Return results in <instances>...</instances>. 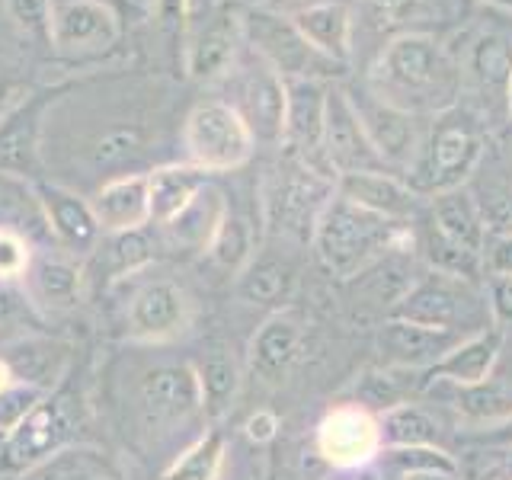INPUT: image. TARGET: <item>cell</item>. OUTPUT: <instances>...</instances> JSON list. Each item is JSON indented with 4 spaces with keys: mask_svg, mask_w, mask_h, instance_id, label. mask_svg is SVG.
Here are the masks:
<instances>
[{
    "mask_svg": "<svg viewBox=\"0 0 512 480\" xmlns=\"http://www.w3.org/2000/svg\"><path fill=\"white\" fill-rule=\"evenodd\" d=\"M506 112H509V122H512V71H509V80H506Z\"/></svg>",
    "mask_w": 512,
    "mask_h": 480,
    "instance_id": "46",
    "label": "cell"
},
{
    "mask_svg": "<svg viewBox=\"0 0 512 480\" xmlns=\"http://www.w3.org/2000/svg\"><path fill=\"white\" fill-rule=\"evenodd\" d=\"M413 237L410 224L388 221L368 208L336 196L324 205L314 224V250L317 260L336 279L365 276L375 263L384 260V253L397 250L400 240Z\"/></svg>",
    "mask_w": 512,
    "mask_h": 480,
    "instance_id": "2",
    "label": "cell"
},
{
    "mask_svg": "<svg viewBox=\"0 0 512 480\" xmlns=\"http://www.w3.org/2000/svg\"><path fill=\"white\" fill-rule=\"evenodd\" d=\"M426 0H356L352 7V52L356 36H400L420 20Z\"/></svg>",
    "mask_w": 512,
    "mask_h": 480,
    "instance_id": "23",
    "label": "cell"
},
{
    "mask_svg": "<svg viewBox=\"0 0 512 480\" xmlns=\"http://www.w3.org/2000/svg\"><path fill=\"white\" fill-rule=\"evenodd\" d=\"M64 432H68V423H64L61 410L52 404H42L16 423L13 439H10V455L20 464H32L52 452L64 439Z\"/></svg>",
    "mask_w": 512,
    "mask_h": 480,
    "instance_id": "24",
    "label": "cell"
},
{
    "mask_svg": "<svg viewBox=\"0 0 512 480\" xmlns=\"http://www.w3.org/2000/svg\"><path fill=\"white\" fill-rule=\"evenodd\" d=\"M407 368H391V365H378V368H368V372L359 375L356 381V397H359V407L365 410H381L388 413L400 404H407V400L423 391V378L420 381H404Z\"/></svg>",
    "mask_w": 512,
    "mask_h": 480,
    "instance_id": "26",
    "label": "cell"
},
{
    "mask_svg": "<svg viewBox=\"0 0 512 480\" xmlns=\"http://www.w3.org/2000/svg\"><path fill=\"white\" fill-rule=\"evenodd\" d=\"M503 356V327H487L464 340L448 352L445 359L423 372V391L429 384H455V388H471L493 375V368L500 365Z\"/></svg>",
    "mask_w": 512,
    "mask_h": 480,
    "instance_id": "14",
    "label": "cell"
},
{
    "mask_svg": "<svg viewBox=\"0 0 512 480\" xmlns=\"http://www.w3.org/2000/svg\"><path fill=\"white\" fill-rule=\"evenodd\" d=\"M144 410L154 423L186 420L192 410L202 407V384L196 368L189 365H164L148 375L141 388Z\"/></svg>",
    "mask_w": 512,
    "mask_h": 480,
    "instance_id": "15",
    "label": "cell"
},
{
    "mask_svg": "<svg viewBox=\"0 0 512 480\" xmlns=\"http://www.w3.org/2000/svg\"><path fill=\"white\" fill-rule=\"evenodd\" d=\"M119 23L100 0H64L52 13V42L58 48H100L116 39Z\"/></svg>",
    "mask_w": 512,
    "mask_h": 480,
    "instance_id": "17",
    "label": "cell"
},
{
    "mask_svg": "<svg viewBox=\"0 0 512 480\" xmlns=\"http://www.w3.org/2000/svg\"><path fill=\"white\" fill-rule=\"evenodd\" d=\"M29 266V250L26 244L16 234L10 231H0V276L10 279V276H20Z\"/></svg>",
    "mask_w": 512,
    "mask_h": 480,
    "instance_id": "38",
    "label": "cell"
},
{
    "mask_svg": "<svg viewBox=\"0 0 512 480\" xmlns=\"http://www.w3.org/2000/svg\"><path fill=\"white\" fill-rule=\"evenodd\" d=\"M388 317L448 330V333H461V336H474L480 330L493 327L487 292H480L471 279H458L436 269H432L429 276H423L420 282H413L388 311Z\"/></svg>",
    "mask_w": 512,
    "mask_h": 480,
    "instance_id": "5",
    "label": "cell"
},
{
    "mask_svg": "<svg viewBox=\"0 0 512 480\" xmlns=\"http://www.w3.org/2000/svg\"><path fill=\"white\" fill-rule=\"evenodd\" d=\"M186 151L199 170H234L253 154V132L237 106L208 100L189 112Z\"/></svg>",
    "mask_w": 512,
    "mask_h": 480,
    "instance_id": "7",
    "label": "cell"
},
{
    "mask_svg": "<svg viewBox=\"0 0 512 480\" xmlns=\"http://www.w3.org/2000/svg\"><path fill=\"white\" fill-rule=\"evenodd\" d=\"M324 160H327V170L333 173V180L346 173H391L384 167V160L378 157L375 144L368 141L346 87H330V96H327Z\"/></svg>",
    "mask_w": 512,
    "mask_h": 480,
    "instance_id": "9",
    "label": "cell"
},
{
    "mask_svg": "<svg viewBox=\"0 0 512 480\" xmlns=\"http://www.w3.org/2000/svg\"><path fill=\"white\" fill-rule=\"evenodd\" d=\"M247 125L253 138L282 141L285 138V80L263 61L244 84Z\"/></svg>",
    "mask_w": 512,
    "mask_h": 480,
    "instance_id": "20",
    "label": "cell"
},
{
    "mask_svg": "<svg viewBox=\"0 0 512 480\" xmlns=\"http://www.w3.org/2000/svg\"><path fill=\"white\" fill-rule=\"evenodd\" d=\"M77 269L71 263H61V260H48L39 269V292L48 304H58V308H68V304L77 301Z\"/></svg>",
    "mask_w": 512,
    "mask_h": 480,
    "instance_id": "33",
    "label": "cell"
},
{
    "mask_svg": "<svg viewBox=\"0 0 512 480\" xmlns=\"http://www.w3.org/2000/svg\"><path fill=\"white\" fill-rule=\"evenodd\" d=\"M244 36V20L231 10L221 7L205 29L196 36L189 48V74L192 77H212L228 68V61L237 52V42Z\"/></svg>",
    "mask_w": 512,
    "mask_h": 480,
    "instance_id": "22",
    "label": "cell"
},
{
    "mask_svg": "<svg viewBox=\"0 0 512 480\" xmlns=\"http://www.w3.org/2000/svg\"><path fill=\"white\" fill-rule=\"evenodd\" d=\"M461 61L426 32H400L388 39L365 74V87L413 116H442L458 106Z\"/></svg>",
    "mask_w": 512,
    "mask_h": 480,
    "instance_id": "1",
    "label": "cell"
},
{
    "mask_svg": "<svg viewBox=\"0 0 512 480\" xmlns=\"http://www.w3.org/2000/svg\"><path fill=\"white\" fill-rule=\"evenodd\" d=\"M352 109L365 128L368 141L375 144L378 157L384 160V167L391 173L400 170L407 173L413 164L416 151H420L423 135H426V122L423 116H413L407 109H397L388 100H381L378 93H372L365 84L362 87H346Z\"/></svg>",
    "mask_w": 512,
    "mask_h": 480,
    "instance_id": "8",
    "label": "cell"
},
{
    "mask_svg": "<svg viewBox=\"0 0 512 480\" xmlns=\"http://www.w3.org/2000/svg\"><path fill=\"white\" fill-rule=\"evenodd\" d=\"M317 452L333 468H365L381 452V423L359 404L333 407L317 426Z\"/></svg>",
    "mask_w": 512,
    "mask_h": 480,
    "instance_id": "11",
    "label": "cell"
},
{
    "mask_svg": "<svg viewBox=\"0 0 512 480\" xmlns=\"http://www.w3.org/2000/svg\"><path fill=\"white\" fill-rule=\"evenodd\" d=\"M276 429H279L276 416L266 413V410H260V413L250 416V420H247V436H250L253 442H269L272 436H276Z\"/></svg>",
    "mask_w": 512,
    "mask_h": 480,
    "instance_id": "40",
    "label": "cell"
},
{
    "mask_svg": "<svg viewBox=\"0 0 512 480\" xmlns=\"http://www.w3.org/2000/svg\"><path fill=\"white\" fill-rule=\"evenodd\" d=\"M484 4L496 7V10H503V13H512V0H484Z\"/></svg>",
    "mask_w": 512,
    "mask_h": 480,
    "instance_id": "45",
    "label": "cell"
},
{
    "mask_svg": "<svg viewBox=\"0 0 512 480\" xmlns=\"http://www.w3.org/2000/svg\"><path fill=\"white\" fill-rule=\"evenodd\" d=\"M45 205H48V215L55 221V231L64 244H71L77 250H84L93 244L96 237V218H93V208L77 202L71 192H61V189H48L45 192Z\"/></svg>",
    "mask_w": 512,
    "mask_h": 480,
    "instance_id": "30",
    "label": "cell"
},
{
    "mask_svg": "<svg viewBox=\"0 0 512 480\" xmlns=\"http://www.w3.org/2000/svg\"><path fill=\"white\" fill-rule=\"evenodd\" d=\"M244 32L250 36L256 55L282 80H327L330 74L343 71V64L324 58L314 45H308L295 23L282 13L253 10L244 20Z\"/></svg>",
    "mask_w": 512,
    "mask_h": 480,
    "instance_id": "6",
    "label": "cell"
},
{
    "mask_svg": "<svg viewBox=\"0 0 512 480\" xmlns=\"http://www.w3.org/2000/svg\"><path fill=\"white\" fill-rule=\"evenodd\" d=\"M327 80H285V138L304 167L330 176L324 160V122H327Z\"/></svg>",
    "mask_w": 512,
    "mask_h": 480,
    "instance_id": "10",
    "label": "cell"
},
{
    "mask_svg": "<svg viewBox=\"0 0 512 480\" xmlns=\"http://www.w3.org/2000/svg\"><path fill=\"white\" fill-rule=\"evenodd\" d=\"M378 468L384 477L404 480L410 474H461V464L445 452L442 445H391L378 452Z\"/></svg>",
    "mask_w": 512,
    "mask_h": 480,
    "instance_id": "27",
    "label": "cell"
},
{
    "mask_svg": "<svg viewBox=\"0 0 512 480\" xmlns=\"http://www.w3.org/2000/svg\"><path fill=\"white\" fill-rule=\"evenodd\" d=\"M148 180H151V218L160 224H173L202 192L199 167H167L148 176Z\"/></svg>",
    "mask_w": 512,
    "mask_h": 480,
    "instance_id": "25",
    "label": "cell"
},
{
    "mask_svg": "<svg viewBox=\"0 0 512 480\" xmlns=\"http://www.w3.org/2000/svg\"><path fill=\"white\" fill-rule=\"evenodd\" d=\"M13 388V375H10V368L0 362V394H7Z\"/></svg>",
    "mask_w": 512,
    "mask_h": 480,
    "instance_id": "44",
    "label": "cell"
},
{
    "mask_svg": "<svg viewBox=\"0 0 512 480\" xmlns=\"http://www.w3.org/2000/svg\"><path fill=\"white\" fill-rule=\"evenodd\" d=\"M333 189L336 196H343L397 224H410L423 212V199L397 173H346L336 176Z\"/></svg>",
    "mask_w": 512,
    "mask_h": 480,
    "instance_id": "13",
    "label": "cell"
},
{
    "mask_svg": "<svg viewBox=\"0 0 512 480\" xmlns=\"http://www.w3.org/2000/svg\"><path fill=\"white\" fill-rule=\"evenodd\" d=\"M484 148L487 144L477 119L461 112L458 106L448 109L442 116H432V122L426 125L423 144L404 173V183L420 199L461 189L464 180L477 170Z\"/></svg>",
    "mask_w": 512,
    "mask_h": 480,
    "instance_id": "4",
    "label": "cell"
},
{
    "mask_svg": "<svg viewBox=\"0 0 512 480\" xmlns=\"http://www.w3.org/2000/svg\"><path fill=\"white\" fill-rule=\"evenodd\" d=\"M381 442L388 445H439L442 423L426 413L416 400H407L388 413H381Z\"/></svg>",
    "mask_w": 512,
    "mask_h": 480,
    "instance_id": "28",
    "label": "cell"
},
{
    "mask_svg": "<svg viewBox=\"0 0 512 480\" xmlns=\"http://www.w3.org/2000/svg\"><path fill=\"white\" fill-rule=\"evenodd\" d=\"M221 461H224V442L218 432H208V436H202L173 464L164 474V480H218Z\"/></svg>",
    "mask_w": 512,
    "mask_h": 480,
    "instance_id": "32",
    "label": "cell"
},
{
    "mask_svg": "<svg viewBox=\"0 0 512 480\" xmlns=\"http://www.w3.org/2000/svg\"><path fill=\"white\" fill-rule=\"evenodd\" d=\"M423 234L420 250L436 272H448L458 279H477L484 272L487 221L468 189H452L432 196L423 205Z\"/></svg>",
    "mask_w": 512,
    "mask_h": 480,
    "instance_id": "3",
    "label": "cell"
},
{
    "mask_svg": "<svg viewBox=\"0 0 512 480\" xmlns=\"http://www.w3.org/2000/svg\"><path fill=\"white\" fill-rule=\"evenodd\" d=\"M404 480H461V474H439V471H429V474H410Z\"/></svg>",
    "mask_w": 512,
    "mask_h": 480,
    "instance_id": "43",
    "label": "cell"
},
{
    "mask_svg": "<svg viewBox=\"0 0 512 480\" xmlns=\"http://www.w3.org/2000/svg\"><path fill=\"white\" fill-rule=\"evenodd\" d=\"M93 218L106 231H138L151 218V180L122 176L106 183L93 199Z\"/></svg>",
    "mask_w": 512,
    "mask_h": 480,
    "instance_id": "18",
    "label": "cell"
},
{
    "mask_svg": "<svg viewBox=\"0 0 512 480\" xmlns=\"http://www.w3.org/2000/svg\"><path fill=\"white\" fill-rule=\"evenodd\" d=\"M285 285H288V272L279 263H260L240 282V295L250 301H276L279 295H285Z\"/></svg>",
    "mask_w": 512,
    "mask_h": 480,
    "instance_id": "34",
    "label": "cell"
},
{
    "mask_svg": "<svg viewBox=\"0 0 512 480\" xmlns=\"http://www.w3.org/2000/svg\"><path fill=\"white\" fill-rule=\"evenodd\" d=\"M186 324V295L170 282H154L135 298L128 311V330L138 340H167Z\"/></svg>",
    "mask_w": 512,
    "mask_h": 480,
    "instance_id": "19",
    "label": "cell"
},
{
    "mask_svg": "<svg viewBox=\"0 0 512 480\" xmlns=\"http://www.w3.org/2000/svg\"><path fill=\"white\" fill-rule=\"evenodd\" d=\"M298 346H301V327L295 324V317H288V314L269 317L260 327V333L253 336V346H250L253 372L266 384H279L288 375V368L295 365Z\"/></svg>",
    "mask_w": 512,
    "mask_h": 480,
    "instance_id": "21",
    "label": "cell"
},
{
    "mask_svg": "<svg viewBox=\"0 0 512 480\" xmlns=\"http://www.w3.org/2000/svg\"><path fill=\"white\" fill-rule=\"evenodd\" d=\"M199 384H202V407L221 416L231 407V400L237 394V365L224 349H212L205 356V362L196 368Z\"/></svg>",
    "mask_w": 512,
    "mask_h": 480,
    "instance_id": "31",
    "label": "cell"
},
{
    "mask_svg": "<svg viewBox=\"0 0 512 480\" xmlns=\"http://www.w3.org/2000/svg\"><path fill=\"white\" fill-rule=\"evenodd\" d=\"M288 20L324 58L343 64V68L352 61V10L346 4L320 0V4L292 10Z\"/></svg>",
    "mask_w": 512,
    "mask_h": 480,
    "instance_id": "16",
    "label": "cell"
},
{
    "mask_svg": "<svg viewBox=\"0 0 512 480\" xmlns=\"http://www.w3.org/2000/svg\"><path fill=\"white\" fill-rule=\"evenodd\" d=\"M468 71L480 87L496 90L503 87L506 96V80L512 71V45L500 32H484L468 52V64H461V74Z\"/></svg>",
    "mask_w": 512,
    "mask_h": 480,
    "instance_id": "29",
    "label": "cell"
},
{
    "mask_svg": "<svg viewBox=\"0 0 512 480\" xmlns=\"http://www.w3.org/2000/svg\"><path fill=\"white\" fill-rule=\"evenodd\" d=\"M135 138L128 132H119V135H109L103 144H100V160H116V157H125L128 151H132Z\"/></svg>",
    "mask_w": 512,
    "mask_h": 480,
    "instance_id": "41",
    "label": "cell"
},
{
    "mask_svg": "<svg viewBox=\"0 0 512 480\" xmlns=\"http://www.w3.org/2000/svg\"><path fill=\"white\" fill-rule=\"evenodd\" d=\"M7 10L26 36L52 42V4L48 0H7Z\"/></svg>",
    "mask_w": 512,
    "mask_h": 480,
    "instance_id": "35",
    "label": "cell"
},
{
    "mask_svg": "<svg viewBox=\"0 0 512 480\" xmlns=\"http://www.w3.org/2000/svg\"><path fill=\"white\" fill-rule=\"evenodd\" d=\"M64 480H93V477H87V474H71V477H64Z\"/></svg>",
    "mask_w": 512,
    "mask_h": 480,
    "instance_id": "47",
    "label": "cell"
},
{
    "mask_svg": "<svg viewBox=\"0 0 512 480\" xmlns=\"http://www.w3.org/2000/svg\"><path fill=\"white\" fill-rule=\"evenodd\" d=\"M461 333H448L436 327L410 324V320L388 317L375 333V349L384 365L407 368V372H429L439 359H445L458 343Z\"/></svg>",
    "mask_w": 512,
    "mask_h": 480,
    "instance_id": "12",
    "label": "cell"
},
{
    "mask_svg": "<svg viewBox=\"0 0 512 480\" xmlns=\"http://www.w3.org/2000/svg\"><path fill=\"white\" fill-rule=\"evenodd\" d=\"M212 244H215L218 260L224 266H237L247 256V228H244V221L224 215V221H221V228H218Z\"/></svg>",
    "mask_w": 512,
    "mask_h": 480,
    "instance_id": "36",
    "label": "cell"
},
{
    "mask_svg": "<svg viewBox=\"0 0 512 480\" xmlns=\"http://www.w3.org/2000/svg\"><path fill=\"white\" fill-rule=\"evenodd\" d=\"M474 480H512V445H506V452L500 461H493L484 474H477Z\"/></svg>",
    "mask_w": 512,
    "mask_h": 480,
    "instance_id": "42",
    "label": "cell"
},
{
    "mask_svg": "<svg viewBox=\"0 0 512 480\" xmlns=\"http://www.w3.org/2000/svg\"><path fill=\"white\" fill-rule=\"evenodd\" d=\"M487 298H490L493 324L512 327V279H490Z\"/></svg>",
    "mask_w": 512,
    "mask_h": 480,
    "instance_id": "39",
    "label": "cell"
},
{
    "mask_svg": "<svg viewBox=\"0 0 512 480\" xmlns=\"http://www.w3.org/2000/svg\"><path fill=\"white\" fill-rule=\"evenodd\" d=\"M484 272H490V279H512V231L487 234Z\"/></svg>",
    "mask_w": 512,
    "mask_h": 480,
    "instance_id": "37",
    "label": "cell"
}]
</instances>
